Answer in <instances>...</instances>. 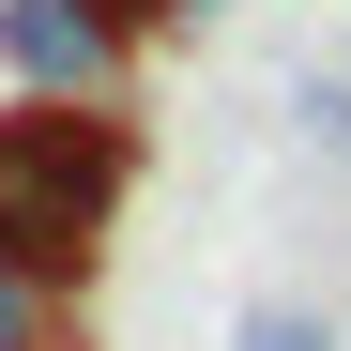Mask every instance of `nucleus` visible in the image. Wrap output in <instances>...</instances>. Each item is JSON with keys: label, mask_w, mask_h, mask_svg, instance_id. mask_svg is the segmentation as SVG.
<instances>
[{"label": "nucleus", "mask_w": 351, "mask_h": 351, "mask_svg": "<svg viewBox=\"0 0 351 351\" xmlns=\"http://www.w3.org/2000/svg\"><path fill=\"white\" fill-rule=\"evenodd\" d=\"M31 336H46V290H31L16 260H0V351H31Z\"/></svg>", "instance_id": "nucleus-4"}, {"label": "nucleus", "mask_w": 351, "mask_h": 351, "mask_svg": "<svg viewBox=\"0 0 351 351\" xmlns=\"http://www.w3.org/2000/svg\"><path fill=\"white\" fill-rule=\"evenodd\" d=\"M229 351H336V306H306V290H260V306L229 321Z\"/></svg>", "instance_id": "nucleus-3"}, {"label": "nucleus", "mask_w": 351, "mask_h": 351, "mask_svg": "<svg viewBox=\"0 0 351 351\" xmlns=\"http://www.w3.org/2000/svg\"><path fill=\"white\" fill-rule=\"evenodd\" d=\"M123 184H138V123L107 92H16L0 107V260H16L46 306L107 260Z\"/></svg>", "instance_id": "nucleus-1"}, {"label": "nucleus", "mask_w": 351, "mask_h": 351, "mask_svg": "<svg viewBox=\"0 0 351 351\" xmlns=\"http://www.w3.org/2000/svg\"><path fill=\"white\" fill-rule=\"evenodd\" d=\"M92 16H107V31L138 46V31H168V16H184V0H92Z\"/></svg>", "instance_id": "nucleus-5"}, {"label": "nucleus", "mask_w": 351, "mask_h": 351, "mask_svg": "<svg viewBox=\"0 0 351 351\" xmlns=\"http://www.w3.org/2000/svg\"><path fill=\"white\" fill-rule=\"evenodd\" d=\"M0 77L16 92H107L123 77V31L92 0H0Z\"/></svg>", "instance_id": "nucleus-2"}, {"label": "nucleus", "mask_w": 351, "mask_h": 351, "mask_svg": "<svg viewBox=\"0 0 351 351\" xmlns=\"http://www.w3.org/2000/svg\"><path fill=\"white\" fill-rule=\"evenodd\" d=\"M31 351H62V336H31Z\"/></svg>", "instance_id": "nucleus-6"}]
</instances>
